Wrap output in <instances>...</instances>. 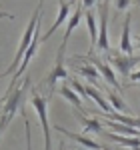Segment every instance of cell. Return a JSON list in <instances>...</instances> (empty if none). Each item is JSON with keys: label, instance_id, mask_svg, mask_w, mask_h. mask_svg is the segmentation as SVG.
Returning <instances> with one entry per match:
<instances>
[{"label": "cell", "instance_id": "obj_1", "mask_svg": "<svg viewBox=\"0 0 140 150\" xmlns=\"http://www.w3.org/2000/svg\"><path fill=\"white\" fill-rule=\"evenodd\" d=\"M42 4H44V0H40V2H38L36 10L32 12V16H30V22H28L26 30H24L22 40H20V46H18V50H16V56H14V60H12V64H8V68L2 72V78H6L8 74H14L16 70L20 68V64H22V58H24V54H26V50L30 48V44H32V40H34V34H36V28H38V24H40Z\"/></svg>", "mask_w": 140, "mask_h": 150}, {"label": "cell", "instance_id": "obj_2", "mask_svg": "<svg viewBox=\"0 0 140 150\" xmlns=\"http://www.w3.org/2000/svg\"><path fill=\"white\" fill-rule=\"evenodd\" d=\"M28 88H30V78L26 76L22 86H18L16 90H12V94L2 98V114H0V132L2 134L6 132V128L10 124V120L14 118V114L18 112V108L22 106V100L28 92Z\"/></svg>", "mask_w": 140, "mask_h": 150}, {"label": "cell", "instance_id": "obj_3", "mask_svg": "<svg viewBox=\"0 0 140 150\" xmlns=\"http://www.w3.org/2000/svg\"><path fill=\"white\" fill-rule=\"evenodd\" d=\"M48 102L50 96H42L40 92H32L30 96V104L38 114L40 126H42V134H44V150H52V134H50V124H48Z\"/></svg>", "mask_w": 140, "mask_h": 150}, {"label": "cell", "instance_id": "obj_4", "mask_svg": "<svg viewBox=\"0 0 140 150\" xmlns=\"http://www.w3.org/2000/svg\"><path fill=\"white\" fill-rule=\"evenodd\" d=\"M64 52H66V44H60V48H58V56H56V62H54V68L50 70V74H48L46 80H44V84H46L48 88H50V94L54 92V86H56V82H60V80H68V78H70L68 70H66V64H64Z\"/></svg>", "mask_w": 140, "mask_h": 150}, {"label": "cell", "instance_id": "obj_5", "mask_svg": "<svg viewBox=\"0 0 140 150\" xmlns=\"http://www.w3.org/2000/svg\"><path fill=\"white\" fill-rule=\"evenodd\" d=\"M108 62L120 72V76H122L124 80H128L130 74H132V68L136 66V62H140V56L124 54V52H116V54H110V56H108Z\"/></svg>", "mask_w": 140, "mask_h": 150}, {"label": "cell", "instance_id": "obj_6", "mask_svg": "<svg viewBox=\"0 0 140 150\" xmlns=\"http://www.w3.org/2000/svg\"><path fill=\"white\" fill-rule=\"evenodd\" d=\"M108 6H110V0L100 2V26H98V44L96 50L100 52H108L110 44H108Z\"/></svg>", "mask_w": 140, "mask_h": 150}, {"label": "cell", "instance_id": "obj_7", "mask_svg": "<svg viewBox=\"0 0 140 150\" xmlns=\"http://www.w3.org/2000/svg\"><path fill=\"white\" fill-rule=\"evenodd\" d=\"M58 6H60V10H58V16H56V20H54V24L48 28V32L44 34V38L42 40H48L50 36L56 32V28L58 26H62V24L66 22L70 18V10H72V6H76V0H72V2H66V0H58Z\"/></svg>", "mask_w": 140, "mask_h": 150}, {"label": "cell", "instance_id": "obj_8", "mask_svg": "<svg viewBox=\"0 0 140 150\" xmlns=\"http://www.w3.org/2000/svg\"><path fill=\"white\" fill-rule=\"evenodd\" d=\"M82 58V60H90V62H94L96 64V68L100 70V74L104 76V80L112 86V88H116V90H120V82L116 80V74H114V70H112V66L110 64H106V62H102L100 58H94V56H78Z\"/></svg>", "mask_w": 140, "mask_h": 150}, {"label": "cell", "instance_id": "obj_9", "mask_svg": "<svg viewBox=\"0 0 140 150\" xmlns=\"http://www.w3.org/2000/svg\"><path fill=\"white\" fill-rule=\"evenodd\" d=\"M56 130L58 132H62L64 136H68L70 140H74V142H78L80 146H84V148H88V150H102V146L100 144H96L94 140H90L88 136H84V134H78V132H72V130H68V128H64V126H58L56 124Z\"/></svg>", "mask_w": 140, "mask_h": 150}, {"label": "cell", "instance_id": "obj_10", "mask_svg": "<svg viewBox=\"0 0 140 150\" xmlns=\"http://www.w3.org/2000/svg\"><path fill=\"white\" fill-rule=\"evenodd\" d=\"M130 22H132V12H128L126 18H124L122 34H120V44H118V50L124 52V54H132L134 52V44H132V38H130Z\"/></svg>", "mask_w": 140, "mask_h": 150}, {"label": "cell", "instance_id": "obj_11", "mask_svg": "<svg viewBox=\"0 0 140 150\" xmlns=\"http://www.w3.org/2000/svg\"><path fill=\"white\" fill-rule=\"evenodd\" d=\"M84 16V6H82L80 0H76V6H74V14L68 18V24H66V32H64V36H62V44H68V38L70 34H72V30L78 26V22H80V18Z\"/></svg>", "mask_w": 140, "mask_h": 150}, {"label": "cell", "instance_id": "obj_12", "mask_svg": "<svg viewBox=\"0 0 140 150\" xmlns=\"http://www.w3.org/2000/svg\"><path fill=\"white\" fill-rule=\"evenodd\" d=\"M76 70H78V74H82L84 78H88L92 84L100 86V76L102 74H100V70L96 68L94 62H90V64H80V66H76Z\"/></svg>", "mask_w": 140, "mask_h": 150}, {"label": "cell", "instance_id": "obj_13", "mask_svg": "<svg viewBox=\"0 0 140 150\" xmlns=\"http://www.w3.org/2000/svg\"><path fill=\"white\" fill-rule=\"evenodd\" d=\"M84 18H86V24H88V32H90V48H96L98 44V24H96V16L92 14V10H84ZM92 50L88 54H92Z\"/></svg>", "mask_w": 140, "mask_h": 150}, {"label": "cell", "instance_id": "obj_14", "mask_svg": "<svg viewBox=\"0 0 140 150\" xmlns=\"http://www.w3.org/2000/svg\"><path fill=\"white\" fill-rule=\"evenodd\" d=\"M86 94H88V98H92L94 102H96L100 108H102V110H104V114H106V112H114L112 104L108 102V98H104V96L100 94V90H98V88H94V86H88V84H86Z\"/></svg>", "mask_w": 140, "mask_h": 150}, {"label": "cell", "instance_id": "obj_15", "mask_svg": "<svg viewBox=\"0 0 140 150\" xmlns=\"http://www.w3.org/2000/svg\"><path fill=\"white\" fill-rule=\"evenodd\" d=\"M58 94L62 96V98H64V100H68V102L72 104L74 108L82 110V100H84V98H82V96H80L78 92H76L74 88H70V86H66V84H64V86H60Z\"/></svg>", "mask_w": 140, "mask_h": 150}, {"label": "cell", "instance_id": "obj_16", "mask_svg": "<svg viewBox=\"0 0 140 150\" xmlns=\"http://www.w3.org/2000/svg\"><path fill=\"white\" fill-rule=\"evenodd\" d=\"M110 140L118 142L120 146H126V148H132V150H140V136H124V134L112 132L110 134Z\"/></svg>", "mask_w": 140, "mask_h": 150}, {"label": "cell", "instance_id": "obj_17", "mask_svg": "<svg viewBox=\"0 0 140 150\" xmlns=\"http://www.w3.org/2000/svg\"><path fill=\"white\" fill-rule=\"evenodd\" d=\"M104 118H110V120L122 122V124H126V126H132V128H140V118H134V116H128V114H116V112H106Z\"/></svg>", "mask_w": 140, "mask_h": 150}, {"label": "cell", "instance_id": "obj_18", "mask_svg": "<svg viewBox=\"0 0 140 150\" xmlns=\"http://www.w3.org/2000/svg\"><path fill=\"white\" fill-rule=\"evenodd\" d=\"M78 120L82 122L84 132H100V128H102V122L98 118H84L82 114H78Z\"/></svg>", "mask_w": 140, "mask_h": 150}, {"label": "cell", "instance_id": "obj_19", "mask_svg": "<svg viewBox=\"0 0 140 150\" xmlns=\"http://www.w3.org/2000/svg\"><path fill=\"white\" fill-rule=\"evenodd\" d=\"M106 96H108V102L112 104V108H116V110H122V112H126V114L130 112V108L126 106V102L122 100V96H120V94H116V92H112V90H110V92L106 94Z\"/></svg>", "mask_w": 140, "mask_h": 150}, {"label": "cell", "instance_id": "obj_20", "mask_svg": "<svg viewBox=\"0 0 140 150\" xmlns=\"http://www.w3.org/2000/svg\"><path fill=\"white\" fill-rule=\"evenodd\" d=\"M70 82H72V88H74V90H76V92H78V94L82 96V98L86 100V98H88V94H86V86H82L80 82H78V80H74V78H72Z\"/></svg>", "mask_w": 140, "mask_h": 150}, {"label": "cell", "instance_id": "obj_21", "mask_svg": "<svg viewBox=\"0 0 140 150\" xmlns=\"http://www.w3.org/2000/svg\"><path fill=\"white\" fill-rule=\"evenodd\" d=\"M130 4H132V0H114V6H116L118 12H124Z\"/></svg>", "mask_w": 140, "mask_h": 150}, {"label": "cell", "instance_id": "obj_22", "mask_svg": "<svg viewBox=\"0 0 140 150\" xmlns=\"http://www.w3.org/2000/svg\"><path fill=\"white\" fill-rule=\"evenodd\" d=\"M80 2H82V6H84V10H90L96 4V0H80Z\"/></svg>", "mask_w": 140, "mask_h": 150}, {"label": "cell", "instance_id": "obj_23", "mask_svg": "<svg viewBox=\"0 0 140 150\" xmlns=\"http://www.w3.org/2000/svg\"><path fill=\"white\" fill-rule=\"evenodd\" d=\"M128 80H132V82H140V70H136V72H132Z\"/></svg>", "mask_w": 140, "mask_h": 150}, {"label": "cell", "instance_id": "obj_24", "mask_svg": "<svg viewBox=\"0 0 140 150\" xmlns=\"http://www.w3.org/2000/svg\"><path fill=\"white\" fill-rule=\"evenodd\" d=\"M64 144H66V142H64V140H60V142H58V150H66V148H64Z\"/></svg>", "mask_w": 140, "mask_h": 150}, {"label": "cell", "instance_id": "obj_25", "mask_svg": "<svg viewBox=\"0 0 140 150\" xmlns=\"http://www.w3.org/2000/svg\"><path fill=\"white\" fill-rule=\"evenodd\" d=\"M134 42H136V44L140 46V34H136V38H134Z\"/></svg>", "mask_w": 140, "mask_h": 150}, {"label": "cell", "instance_id": "obj_26", "mask_svg": "<svg viewBox=\"0 0 140 150\" xmlns=\"http://www.w3.org/2000/svg\"><path fill=\"white\" fill-rule=\"evenodd\" d=\"M136 2H138V4H140V0H136Z\"/></svg>", "mask_w": 140, "mask_h": 150}]
</instances>
